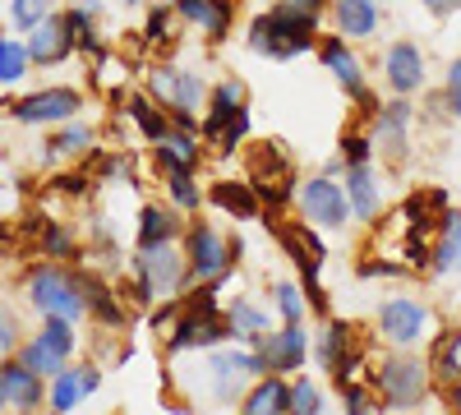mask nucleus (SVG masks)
Masks as SVG:
<instances>
[{
    "mask_svg": "<svg viewBox=\"0 0 461 415\" xmlns=\"http://www.w3.org/2000/svg\"><path fill=\"white\" fill-rule=\"evenodd\" d=\"M130 277H134V305L152 310L162 295H180L189 286V258H185V249L176 240H167V245H134Z\"/></svg>",
    "mask_w": 461,
    "mask_h": 415,
    "instance_id": "nucleus-1",
    "label": "nucleus"
},
{
    "mask_svg": "<svg viewBox=\"0 0 461 415\" xmlns=\"http://www.w3.org/2000/svg\"><path fill=\"white\" fill-rule=\"evenodd\" d=\"M23 291H28V305L37 314H60V319H74L79 323L88 314V295H84V273L65 268L60 258H42L32 263L28 277H23Z\"/></svg>",
    "mask_w": 461,
    "mask_h": 415,
    "instance_id": "nucleus-2",
    "label": "nucleus"
},
{
    "mask_svg": "<svg viewBox=\"0 0 461 415\" xmlns=\"http://www.w3.org/2000/svg\"><path fill=\"white\" fill-rule=\"evenodd\" d=\"M258 374H267V360H263V351L258 347H212L208 356H203V392L217 401V406H236L245 392H249V383L258 379Z\"/></svg>",
    "mask_w": 461,
    "mask_h": 415,
    "instance_id": "nucleus-3",
    "label": "nucleus"
},
{
    "mask_svg": "<svg viewBox=\"0 0 461 415\" xmlns=\"http://www.w3.org/2000/svg\"><path fill=\"white\" fill-rule=\"evenodd\" d=\"M245 254L240 240H226L212 221H189L185 226V258H189V282H226L236 258Z\"/></svg>",
    "mask_w": 461,
    "mask_h": 415,
    "instance_id": "nucleus-4",
    "label": "nucleus"
},
{
    "mask_svg": "<svg viewBox=\"0 0 461 415\" xmlns=\"http://www.w3.org/2000/svg\"><path fill=\"white\" fill-rule=\"evenodd\" d=\"M369 388L388 406H415L429 392V360L411 356V347H397L393 356H383L378 369L369 374Z\"/></svg>",
    "mask_w": 461,
    "mask_h": 415,
    "instance_id": "nucleus-5",
    "label": "nucleus"
},
{
    "mask_svg": "<svg viewBox=\"0 0 461 415\" xmlns=\"http://www.w3.org/2000/svg\"><path fill=\"white\" fill-rule=\"evenodd\" d=\"M74 347H79V332H74V319H60V314H47L42 328H37V337H28V342H19V360L42 374V379H56V374L69 365Z\"/></svg>",
    "mask_w": 461,
    "mask_h": 415,
    "instance_id": "nucleus-6",
    "label": "nucleus"
},
{
    "mask_svg": "<svg viewBox=\"0 0 461 415\" xmlns=\"http://www.w3.org/2000/svg\"><path fill=\"white\" fill-rule=\"evenodd\" d=\"M273 51L267 60H295L304 51H319V14L295 5V0H277L273 10Z\"/></svg>",
    "mask_w": 461,
    "mask_h": 415,
    "instance_id": "nucleus-7",
    "label": "nucleus"
},
{
    "mask_svg": "<svg viewBox=\"0 0 461 415\" xmlns=\"http://www.w3.org/2000/svg\"><path fill=\"white\" fill-rule=\"evenodd\" d=\"M295 199H300V212L304 221L323 226V231H346V221H351V199H346V185L337 176H310L295 185Z\"/></svg>",
    "mask_w": 461,
    "mask_h": 415,
    "instance_id": "nucleus-8",
    "label": "nucleus"
},
{
    "mask_svg": "<svg viewBox=\"0 0 461 415\" xmlns=\"http://www.w3.org/2000/svg\"><path fill=\"white\" fill-rule=\"evenodd\" d=\"M434 328V310L415 295H388L378 305V332L388 347H420Z\"/></svg>",
    "mask_w": 461,
    "mask_h": 415,
    "instance_id": "nucleus-9",
    "label": "nucleus"
},
{
    "mask_svg": "<svg viewBox=\"0 0 461 415\" xmlns=\"http://www.w3.org/2000/svg\"><path fill=\"white\" fill-rule=\"evenodd\" d=\"M10 121L14 125H65L84 111V93L79 88H37V93H23L14 97L10 106Z\"/></svg>",
    "mask_w": 461,
    "mask_h": 415,
    "instance_id": "nucleus-10",
    "label": "nucleus"
},
{
    "mask_svg": "<svg viewBox=\"0 0 461 415\" xmlns=\"http://www.w3.org/2000/svg\"><path fill=\"white\" fill-rule=\"evenodd\" d=\"M148 97L162 111H199L208 102V79L199 69H176V65H152L148 69Z\"/></svg>",
    "mask_w": 461,
    "mask_h": 415,
    "instance_id": "nucleus-11",
    "label": "nucleus"
},
{
    "mask_svg": "<svg viewBox=\"0 0 461 415\" xmlns=\"http://www.w3.org/2000/svg\"><path fill=\"white\" fill-rule=\"evenodd\" d=\"M221 342H236V337H230L226 314L180 310V319H176L171 332H167V351H171V356H185V351H212V347H221Z\"/></svg>",
    "mask_w": 461,
    "mask_h": 415,
    "instance_id": "nucleus-12",
    "label": "nucleus"
},
{
    "mask_svg": "<svg viewBox=\"0 0 461 415\" xmlns=\"http://www.w3.org/2000/svg\"><path fill=\"white\" fill-rule=\"evenodd\" d=\"M360 356H365V351H360V337H356V328L346 323V319H332V323L323 328V337L314 342V360H319V369L332 374L337 383L356 379Z\"/></svg>",
    "mask_w": 461,
    "mask_h": 415,
    "instance_id": "nucleus-13",
    "label": "nucleus"
},
{
    "mask_svg": "<svg viewBox=\"0 0 461 415\" xmlns=\"http://www.w3.org/2000/svg\"><path fill=\"white\" fill-rule=\"evenodd\" d=\"M411 125H415L411 97H393L388 106H378V116H374V153L388 158V162H406V153H411Z\"/></svg>",
    "mask_w": 461,
    "mask_h": 415,
    "instance_id": "nucleus-14",
    "label": "nucleus"
},
{
    "mask_svg": "<svg viewBox=\"0 0 461 415\" xmlns=\"http://www.w3.org/2000/svg\"><path fill=\"white\" fill-rule=\"evenodd\" d=\"M319 60H323V69L337 79V88L341 93H351L356 102H374L369 97V84H365V65H360V56L351 51V42H346L341 32H332V37H319Z\"/></svg>",
    "mask_w": 461,
    "mask_h": 415,
    "instance_id": "nucleus-15",
    "label": "nucleus"
},
{
    "mask_svg": "<svg viewBox=\"0 0 461 415\" xmlns=\"http://www.w3.org/2000/svg\"><path fill=\"white\" fill-rule=\"evenodd\" d=\"M47 406V379L32 374L19 356L0 360V410H37Z\"/></svg>",
    "mask_w": 461,
    "mask_h": 415,
    "instance_id": "nucleus-16",
    "label": "nucleus"
},
{
    "mask_svg": "<svg viewBox=\"0 0 461 415\" xmlns=\"http://www.w3.org/2000/svg\"><path fill=\"white\" fill-rule=\"evenodd\" d=\"M258 351L267 360V374H295L310 360V332H304V323H282L277 332L267 328L258 337Z\"/></svg>",
    "mask_w": 461,
    "mask_h": 415,
    "instance_id": "nucleus-17",
    "label": "nucleus"
},
{
    "mask_svg": "<svg viewBox=\"0 0 461 415\" xmlns=\"http://www.w3.org/2000/svg\"><path fill=\"white\" fill-rule=\"evenodd\" d=\"M383 79H388L393 97H415L429 79V65H425V51L415 42H393L383 51Z\"/></svg>",
    "mask_w": 461,
    "mask_h": 415,
    "instance_id": "nucleus-18",
    "label": "nucleus"
},
{
    "mask_svg": "<svg viewBox=\"0 0 461 415\" xmlns=\"http://www.w3.org/2000/svg\"><path fill=\"white\" fill-rule=\"evenodd\" d=\"M28 60L37 65V69H56V65H65L69 56H74V37H69V28H65V14H51V19H42L28 37Z\"/></svg>",
    "mask_w": 461,
    "mask_h": 415,
    "instance_id": "nucleus-19",
    "label": "nucleus"
},
{
    "mask_svg": "<svg viewBox=\"0 0 461 415\" xmlns=\"http://www.w3.org/2000/svg\"><path fill=\"white\" fill-rule=\"evenodd\" d=\"M171 10H176V19L203 28L208 42H221V37L230 32V19H236V5H230V0H171Z\"/></svg>",
    "mask_w": 461,
    "mask_h": 415,
    "instance_id": "nucleus-20",
    "label": "nucleus"
},
{
    "mask_svg": "<svg viewBox=\"0 0 461 415\" xmlns=\"http://www.w3.org/2000/svg\"><path fill=\"white\" fill-rule=\"evenodd\" d=\"M341 185H346V199H351V217H356V221H374L378 208H383V190H378V171H374V162L346 167Z\"/></svg>",
    "mask_w": 461,
    "mask_h": 415,
    "instance_id": "nucleus-21",
    "label": "nucleus"
},
{
    "mask_svg": "<svg viewBox=\"0 0 461 415\" xmlns=\"http://www.w3.org/2000/svg\"><path fill=\"white\" fill-rule=\"evenodd\" d=\"M158 148V167L162 171H199V162H203V134L199 130H180V125H171L167 130V139L162 143H152Z\"/></svg>",
    "mask_w": 461,
    "mask_h": 415,
    "instance_id": "nucleus-22",
    "label": "nucleus"
},
{
    "mask_svg": "<svg viewBox=\"0 0 461 415\" xmlns=\"http://www.w3.org/2000/svg\"><path fill=\"white\" fill-rule=\"evenodd\" d=\"M332 23L346 42H365V37L378 32L383 10H378V0H332Z\"/></svg>",
    "mask_w": 461,
    "mask_h": 415,
    "instance_id": "nucleus-23",
    "label": "nucleus"
},
{
    "mask_svg": "<svg viewBox=\"0 0 461 415\" xmlns=\"http://www.w3.org/2000/svg\"><path fill=\"white\" fill-rule=\"evenodd\" d=\"M236 106H245V84L240 79H221L217 88H208V102H203V125H199V134H203V143H212L217 134H221V125L236 116Z\"/></svg>",
    "mask_w": 461,
    "mask_h": 415,
    "instance_id": "nucleus-24",
    "label": "nucleus"
},
{
    "mask_svg": "<svg viewBox=\"0 0 461 415\" xmlns=\"http://www.w3.org/2000/svg\"><path fill=\"white\" fill-rule=\"evenodd\" d=\"M208 199L226 212V217H236V221H249L263 212V199H258V185L254 180H217Z\"/></svg>",
    "mask_w": 461,
    "mask_h": 415,
    "instance_id": "nucleus-25",
    "label": "nucleus"
},
{
    "mask_svg": "<svg viewBox=\"0 0 461 415\" xmlns=\"http://www.w3.org/2000/svg\"><path fill=\"white\" fill-rule=\"evenodd\" d=\"M240 406L249 415H273V410H291V383L286 374H258L249 383V392L240 397Z\"/></svg>",
    "mask_w": 461,
    "mask_h": 415,
    "instance_id": "nucleus-26",
    "label": "nucleus"
},
{
    "mask_svg": "<svg viewBox=\"0 0 461 415\" xmlns=\"http://www.w3.org/2000/svg\"><path fill=\"white\" fill-rule=\"evenodd\" d=\"M93 143H97L93 125H74V121H65V125H56V134L42 143V162L51 167V162L84 158V153H93Z\"/></svg>",
    "mask_w": 461,
    "mask_h": 415,
    "instance_id": "nucleus-27",
    "label": "nucleus"
},
{
    "mask_svg": "<svg viewBox=\"0 0 461 415\" xmlns=\"http://www.w3.org/2000/svg\"><path fill=\"white\" fill-rule=\"evenodd\" d=\"M461 258V208H443L438 217V245L429 249V273L447 277Z\"/></svg>",
    "mask_w": 461,
    "mask_h": 415,
    "instance_id": "nucleus-28",
    "label": "nucleus"
},
{
    "mask_svg": "<svg viewBox=\"0 0 461 415\" xmlns=\"http://www.w3.org/2000/svg\"><path fill=\"white\" fill-rule=\"evenodd\" d=\"M226 323H230V337L236 342H245V347H258V337L273 328V319H267V310H258V305H249V300H230L226 305Z\"/></svg>",
    "mask_w": 461,
    "mask_h": 415,
    "instance_id": "nucleus-29",
    "label": "nucleus"
},
{
    "mask_svg": "<svg viewBox=\"0 0 461 415\" xmlns=\"http://www.w3.org/2000/svg\"><path fill=\"white\" fill-rule=\"evenodd\" d=\"M167 240H180V208L143 203V212H139V245H167Z\"/></svg>",
    "mask_w": 461,
    "mask_h": 415,
    "instance_id": "nucleus-30",
    "label": "nucleus"
},
{
    "mask_svg": "<svg viewBox=\"0 0 461 415\" xmlns=\"http://www.w3.org/2000/svg\"><path fill=\"white\" fill-rule=\"evenodd\" d=\"M84 295H88V314H93L102 328H125V323H130V310L115 300V291H111L102 277H88V273H84Z\"/></svg>",
    "mask_w": 461,
    "mask_h": 415,
    "instance_id": "nucleus-31",
    "label": "nucleus"
},
{
    "mask_svg": "<svg viewBox=\"0 0 461 415\" xmlns=\"http://www.w3.org/2000/svg\"><path fill=\"white\" fill-rule=\"evenodd\" d=\"M125 116L139 125V134L148 139V143H162L167 139V130H171V121H167V111L152 102L148 93H130L125 97Z\"/></svg>",
    "mask_w": 461,
    "mask_h": 415,
    "instance_id": "nucleus-32",
    "label": "nucleus"
},
{
    "mask_svg": "<svg viewBox=\"0 0 461 415\" xmlns=\"http://www.w3.org/2000/svg\"><path fill=\"white\" fill-rule=\"evenodd\" d=\"M291 167H286V148L282 143H258L249 153V180L254 185H273V180H286Z\"/></svg>",
    "mask_w": 461,
    "mask_h": 415,
    "instance_id": "nucleus-33",
    "label": "nucleus"
},
{
    "mask_svg": "<svg viewBox=\"0 0 461 415\" xmlns=\"http://www.w3.org/2000/svg\"><path fill=\"white\" fill-rule=\"evenodd\" d=\"M88 392H84V374H79V365H65L56 379H47V406L51 410H74Z\"/></svg>",
    "mask_w": 461,
    "mask_h": 415,
    "instance_id": "nucleus-34",
    "label": "nucleus"
},
{
    "mask_svg": "<svg viewBox=\"0 0 461 415\" xmlns=\"http://www.w3.org/2000/svg\"><path fill=\"white\" fill-rule=\"evenodd\" d=\"M65 28L74 37V51H84V56H102V37H97V14L84 10L79 0L65 10Z\"/></svg>",
    "mask_w": 461,
    "mask_h": 415,
    "instance_id": "nucleus-35",
    "label": "nucleus"
},
{
    "mask_svg": "<svg viewBox=\"0 0 461 415\" xmlns=\"http://www.w3.org/2000/svg\"><path fill=\"white\" fill-rule=\"evenodd\" d=\"M28 42H19V37H5L0 32V88H19L28 79Z\"/></svg>",
    "mask_w": 461,
    "mask_h": 415,
    "instance_id": "nucleus-36",
    "label": "nucleus"
},
{
    "mask_svg": "<svg viewBox=\"0 0 461 415\" xmlns=\"http://www.w3.org/2000/svg\"><path fill=\"white\" fill-rule=\"evenodd\" d=\"M429 374H434L438 383H456L461 379V328L443 332V342L429 356Z\"/></svg>",
    "mask_w": 461,
    "mask_h": 415,
    "instance_id": "nucleus-37",
    "label": "nucleus"
},
{
    "mask_svg": "<svg viewBox=\"0 0 461 415\" xmlns=\"http://www.w3.org/2000/svg\"><path fill=\"white\" fill-rule=\"evenodd\" d=\"M162 176H167V199H171V208H180V212H199V208H203V190H199L194 171H162Z\"/></svg>",
    "mask_w": 461,
    "mask_h": 415,
    "instance_id": "nucleus-38",
    "label": "nucleus"
},
{
    "mask_svg": "<svg viewBox=\"0 0 461 415\" xmlns=\"http://www.w3.org/2000/svg\"><path fill=\"white\" fill-rule=\"evenodd\" d=\"M37 249H42L47 258H60V263H69L74 254H79L74 231H69L65 221H42V231H37Z\"/></svg>",
    "mask_w": 461,
    "mask_h": 415,
    "instance_id": "nucleus-39",
    "label": "nucleus"
},
{
    "mask_svg": "<svg viewBox=\"0 0 461 415\" xmlns=\"http://www.w3.org/2000/svg\"><path fill=\"white\" fill-rule=\"evenodd\" d=\"M273 300H277L282 323H304V314H310V295H304V286H295V282H277Z\"/></svg>",
    "mask_w": 461,
    "mask_h": 415,
    "instance_id": "nucleus-40",
    "label": "nucleus"
},
{
    "mask_svg": "<svg viewBox=\"0 0 461 415\" xmlns=\"http://www.w3.org/2000/svg\"><path fill=\"white\" fill-rule=\"evenodd\" d=\"M51 5H56V0H10V28H14L19 37H28L42 19H51V14H56Z\"/></svg>",
    "mask_w": 461,
    "mask_h": 415,
    "instance_id": "nucleus-41",
    "label": "nucleus"
},
{
    "mask_svg": "<svg viewBox=\"0 0 461 415\" xmlns=\"http://www.w3.org/2000/svg\"><path fill=\"white\" fill-rule=\"evenodd\" d=\"M245 134H249V106H236V116H230V121L221 125V134L212 139V143H217V158H236L240 143H245Z\"/></svg>",
    "mask_w": 461,
    "mask_h": 415,
    "instance_id": "nucleus-42",
    "label": "nucleus"
},
{
    "mask_svg": "<svg viewBox=\"0 0 461 415\" xmlns=\"http://www.w3.org/2000/svg\"><path fill=\"white\" fill-rule=\"evenodd\" d=\"M291 410H295V415H314V410H323V388L310 379V374H300V379L291 383Z\"/></svg>",
    "mask_w": 461,
    "mask_h": 415,
    "instance_id": "nucleus-43",
    "label": "nucleus"
},
{
    "mask_svg": "<svg viewBox=\"0 0 461 415\" xmlns=\"http://www.w3.org/2000/svg\"><path fill=\"white\" fill-rule=\"evenodd\" d=\"M171 23H176V10L171 5H152L148 10V23H143V42L148 47H162L171 37Z\"/></svg>",
    "mask_w": 461,
    "mask_h": 415,
    "instance_id": "nucleus-44",
    "label": "nucleus"
},
{
    "mask_svg": "<svg viewBox=\"0 0 461 415\" xmlns=\"http://www.w3.org/2000/svg\"><path fill=\"white\" fill-rule=\"evenodd\" d=\"M341 162L346 167H360V162H374V134H346L341 139Z\"/></svg>",
    "mask_w": 461,
    "mask_h": 415,
    "instance_id": "nucleus-45",
    "label": "nucleus"
},
{
    "mask_svg": "<svg viewBox=\"0 0 461 415\" xmlns=\"http://www.w3.org/2000/svg\"><path fill=\"white\" fill-rule=\"evenodd\" d=\"M245 47H249L254 56H267V51H273V14H254V19H249Z\"/></svg>",
    "mask_w": 461,
    "mask_h": 415,
    "instance_id": "nucleus-46",
    "label": "nucleus"
},
{
    "mask_svg": "<svg viewBox=\"0 0 461 415\" xmlns=\"http://www.w3.org/2000/svg\"><path fill=\"white\" fill-rule=\"evenodd\" d=\"M337 397H341L346 410H374V406H378V401H374V388H365V383H356V379L337 383Z\"/></svg>",
    "mask_w": 461,
    "mask_h": 415,
    "instance_id": "nucleus-47",
    "label": "nucleus"
},
{
    "mask_svg": "<svg viewBox=\"0 0 461 415\" xmlns=\"http://www.w3.org/2000/svg\"><path fill=\"white\" fill-rule=\"evenodd\" d=\"M19 337H23L19 314H14L10 305H0V356H14V351H19Z\"/></svg>",
    "mask_w": 461,
    "mask_h": 415,
    "instance_id": "nucleus-48",
    "label": "nucleus"
},
{
    "mask_svg": "<svg viewBox=\"0 0 461 415\" xmlns=\"http://www.w3.org/2000/svg\"><path fill=\"white\" fill-rule=\"evenodd\" d=\"M356 273H360L365 282H378V277H402V273H406V263H393V258H365Z\"/></svg>",
    "mask_w": 461,
    "mask_h": 415,
    "instance_id": "nucleus-49",
    "label": "nucleus"
},
{
    "mask_svg": "<svg viewBox=\"0 0 461 415\" xmlns=\"http://www.w3.org/2000/svg\"><path fill=\"white\" fill-rule=\"evenodd\" d=\"M443 97H447V116H452V121H461V60H452V65H447Z\"/></svg>",
    "mask_w": 461,
    "mask_h": 415,
    "instance_id": "nucleus-50",
    "label": "nucleus"
},
{
    "mask_svg": "<svg viewBox=\"0 0 461 415\" xmlns=\"http://www.w3.org/2000/svg\"><path fill=\"white\" fill-rule=\"evenodd\" d=\"M51 190H60V194H84V190H93V185H88L84 176H56Z\"/></svg>",
    "mask_w": 461,
    "mask_h": 415,
    "instance_id": "nucleus-51",
    "label": "nucleus"
},
{
    "mask_svg": "<svg viewBox=\"0 0 461 415\" xmlns=\"http://www.w3.org/2000/svg\"><path fill=\"white\" fill-rule=\"evenodd\" d=\"M420 5H425L434 19H447V14H456V10H461V0H420Z\"/></svg>",
    "mask_w": 461,
    "mask_h": 415,
    "instance_id": "nucleus-52",
    "label": "nucleus"
},
{
    "mask_svg": "<svg viewBox=\"0 0 461 415\" xmlns=\"http://www.w3.org/2000/svg\"><path fill=\"white\" fill-rule=\"evenodd\" d=\"M79 374H84V392L93 397L102 388V365H79Z\"/></svg>",
    "mask_w": 461,
    "mask_h": 415,
    "instance_id": "nucleus-53",
    "label": "nucleus"
},
{
    "mask_svg": "<svg viewBox=\"0 0 461 415\" xmlns=\"http://www.w3.org/2000/svg\"><path fill=\"white\" fill-rule=\"evenodd\" d=\"M125 171H130L125 158H106V162H102V176H125Z\"/></svg>",
    "mask_w": 461,
    "mask_h": 415,
    "instance_id": "nucleus-54",
    "label": "nucleus"
},
{
    "mask_svg": "<svg viewBox=\"0 0 461 415\" xmlns=\"http://www.w3.org/2000/svg\"><path fill=\"white\" fill-rule=\"evenodd\" d=\"M323 176H337V180H341V176H346V162H341V153H337V158H328V162H323Z\"/></svg>",
    "mask_w": 461,
    "mask_h": 415,
    "instance_id": "nucleus-55",
    "label": "nucleus"
},
{
    "mask_svg": "<svg viewBox=\"0 0 461 415\" xmlns=\"http://www.w3.org/2000/svg\"><path fill=\"white\" fill-rule=\"evenodd\" d=\"M295 5H304V10H314V14H323V10L332 5V0H295Z\"/></svg>",
    "mask_w": 461,
    "mask_h": 415,
    "instance_id": "nucleus-56",
    "label": "nucleus"
},
{
    "mask_svg": "<svg viewBox=\"0 0 461 415\" xmlns=\"http://www.w3.org/2000/svg\"><path fill=\"white\" fill-rule=\"evenodd\" d=\"M447 401L461 410V379H456V383H447Z\"/></svg>",
    "mask_w": 461,
    "mask_h": 415,
    "instance_id": "nucleus-57",
    "label": "nucleus"
},
{
    "mask_svg": "<svg viewBox=\"0 0 461 415\" xmlns=\"http://www.w3.org/2000/svg\"><path fill=\"white\" fill-rule=\"evenodd\" d=\"M452 273H456V282H461V258H456V268H452Z\"/></svg>",
    "mask_w": 461,
    "mask_h": 415,
    "instance_id": "nucleus-58",
    "label": "nucleus"
},
{
    "mask_svg": "<svg viewBox=\"0 0 461 415\" xmlns=\"http://www.w3.org/2000/svg\"><path fill=\"white\" fill-rule=\"evenodd\" d=\"M121 5H130V10H134V5H139V0H121Z\"/></svg>",
    "mask_w": 461,
    "mask_h": 415,
    "instance_id": "nucleus-59",
    "label": "nucleus"
}]
</instances>
